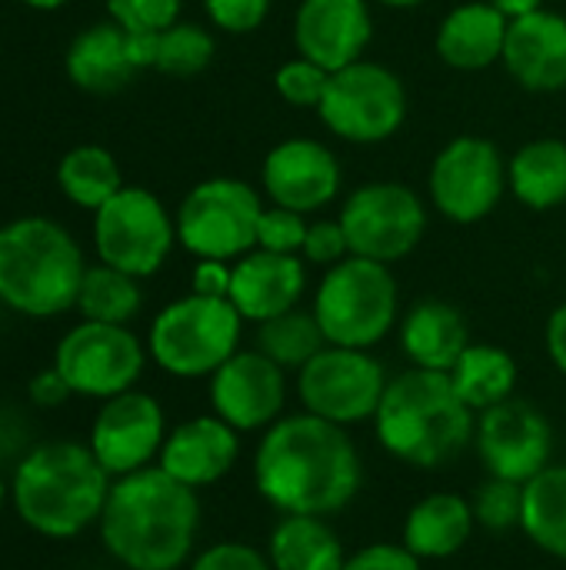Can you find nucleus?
Here are the masks:
<instances>
[{
	"instance_id": "obj_1",
	"label": "nucleus",
	"mask_w": 566,
	"mask_h": 570,
	"mask_svg": "<svg viewBox=\"0 0 566 570\" xmlns=\"http://www.w3.org/2000/svg\"><path fill=\"white\" fill-rule=\"evenodd\" d=\"M364 484L360 451L347 428L307 411L270 424L254 451V488L277 514L334 518L354 504Z\"/></svg>"
},
{
	"instance_id": "obj_2",
	"label": "nucleus",
	"mask_w": 566,
	"mask_h": 570,
	"mask_svg": "<svg viewBox=\"0 0 566 570\" xmlns=\"http://www.w3.org/2000/svg\"><path fill=\"white\" fill-rule=\"evenodd\" d=\"M200 518V494L153 464L110 484L97 531L123 570H180L197 554Z\"/></svg>"
},
{
	"instance_id": "obj_3",
	"label": "nucleus",
	"mask_w": 566,
	"mask_h": 570,
	"mask_svg": "<svg viewBox=\"0 0 566 570\" xmlns=\"http://www.w3.org/2000/svg\"><path fill=\"white\" fill-rule=\"evenodd\" d=\"M113 478L83 441L33 444L13 468L10 504L23 528L50 541H70L97 528Z\"/></svg>"
},
{
	"instance_id": "obj_4",
	"label": "nucleus",
	"mask_w": 566,
	"mask_h": 570,
	"mask_svg": "<svg viewBox=\"0 0 566 570\" xmlns=\"http://www.w3.org/2000/svg\"><path fill=\"white\" fill-rule=\"evenodd\" d=\"M380 448L417 471H437L474 444L477 414L460 401L450 374L410 367L390 377L374 414Z\"/></svg>"
},
{
	"instance_id": "obj_5",
	"label": "nucleus",
	"mask_w": 566,
	"mask_h": 570,
	"mask_svg": "<svg viewBox=\"0 0 566 570\" xmlns=\"http://www.w3.org/2000/svg\"><path fill=\"white\" fill-rule=\"evenodd\" d=\"M87 261L67 227L17 217L0 227V304L20 317H60L77 307Z\"/></svg>"
},
{
	"instance_id": "obj_6",
	"label": "nucleus",
	"mask_w": 566,
	"mask_h": 570,
	"mask_svg": "<svg viewBox=\"0 0 566 570\" xmlns=\"http://www.w3.org/2000/svg\"><path fill=\"white\" fill-rule=\"evenodd\" d=\"M314 317L324 327L327 344L370 351L400 321V291L390 264L347 257L327 267L317 294Z\"/></svg>"
},
{
	"instance_id": "obj_7",
	"label": "nucleus",
	"mask_w": 566,
	"mask_h": 570,
	"mask_svg": "<svg viewBox=\"0 0 566 570\" xmlns=\"http://www.w3.org/2000/svg\"><path fill=\"white\" fill-rule=\"evenodd\" d=\"M244 317L227 297L187 294L167 304L147 334L150 361L180 381L210 377L240 351Z\"/></svg>"
},
{
	"instance_id": "obj_8",
	"label": "nucleus",
	"mask_w": 566,
	"mask_h": 570,
	"mask_svg": "<svg viewBox=\"0 0 566 570\" xmlns=\"http://www.w3.org/2000/svg\"><path fill=\"white\" fill-rule=\"evenodd\" d=\"M260 194L237 177H210L190 187L177 207V244L197 261H240L257 247Z\"/></svg>"
},
{
	"instance_id": "obj_9",
	"label": "nucleus",
	"mask_w": 566,
	"mask_h": 570,
	"mask_svg": "<svg viewBox=\"0 0 566 570\" xmlns=\"http://www.w3.org/2000/svg\"><path fill=\"white\" fill-rule=\"evenodd\" d=\"M147 357V344L127 324L80 321L57 341L53 367L73 397L110 401L137 387Z\"/></svg>"
},
{
	"instance_id": "obj_10",
	"label": "nucleus",
	"mask_w": 566,
	"mask_h": 570,
	"mask_svg": "<svg viewBox=\"0 0 566 570\" xmlns=\"http://www.w3.org/2000/svg\"><path fill=\"white\" fill-rule=\"evenodd\" d=\"M177 244V220L147 187H123L93 214L97 261L133 277L157 274Z\"/></svg>"
},
{
	"instance_id": "obj_11",
	"label": "nucleus",
	"mask_w": 566,
	"mask_h": 570,
	"mask_svg": "<svg viewBox=\"0 0 566 570\" xmlns=\"http://www.w3.org/2000/svg\"><path fill=\"white\" fill-rule=\"evenodd\" d=\"M390 377L370 351L327 344L304 371H297L300 407L337 428L374 421Z\"/></svg>"
},
{
	"instance_id": "obj_12",
	"label": "nucleus",
	"mask_w": 566,
	"mask_h": 570,
	"mask_svg": "<svg viewBox=\"0 0 566 570\" xmlns=\"http://www.w3.org/2000/svg\"><path fill=\"white\" fill-rule=\"evenodd\" d=\"M324 127L350 144L390 140L407 117V90L394 70L374 60H357L330 73L317 107Z\"/></svg>"
},
{
	"instance_id": "obj_13",
	"label": "nucleus",
	"mask_w": 566,
	"mask_h": 570,
	"mask_svg": "<svg viewBox=\"0 0 566 570\" xmlns=\"http://www.w3.org/2000/svg\"><path fill=\"white\" fill-rule=\"evenodd\" d=\"M340 224L354 257L397 264L407 254H414L417 244L424 240L427 207L410 187L380 180V184H364L347 197L340 210Z\"/></svg>"
},
{
	"instance_id": "obj_14",
	"label": "nucleus",
	"mask_w": 566,
	"mask_h": 570,
	"mask_svg": "<svg viewBox=\"0 0 566 570\" xmlns=\"http://www.w3.org/2000/svg\"><path fill=\"white\" fill-rule=\"evenodd\" d=\"M510 177L494 140L457 137L430 164V200L454 224L484 220L504 197Z\"/></svg>"
},
{
	"instance_id": "obj_15",
	"label": "nucleus",
	"mask_w": 566,
	"mask_h": 570,
	"mask_svg": "<svg viewBox=\"0 0 566 570\" xmlns=\"http://www.w3.org/2000/svg\"><path fill=\"white\" fill-rule=\"evenodd\" d=\"M167 414L160 401L147 391H123L110 401H100V411L90 424V451L100 468L117 481L153 468L167 441Z\"/></svg>"
},
{
	"instance_id": "obj_16",
	"label": "nucleus",
	"mask_w": 566,
	"mask_h": 570,
	"mask_svg": "<svg viewBox=\"0 0 566 570\" xmlns=\"http://www.w3.org/2000/svg\"><path fill=\"white\" fill-rule=\"evenodd\" d=\"M474 448L487 478L527 484L554 464V428L530 401L510 397L477 414Z\"/></svg>"
},
{
	"instance_id": "obj_17",
	"label": "nucleus",
	"mask_w": 566,
	"mask_h": 570,
	"mask_svg": "<svg viewBox=\"0 0 566 570\" xmlns=\"http://www.w3.org/2000/svg\"><path fill=\"white\" fill-rule=\"evenodd\" d=\"M210 414L227 421L240 434H264L284 417L287 407V371L277 367L257 347L237 351L207 377Z\"/></svg>"
},
{
	"instance_id": "obj_18",
	"label": "nucleus",
	"mask_w": 566,
	"mask_h": 570,
	"mask_svg": "<svg viewBox=\"0 0 566 570\" xmlns=\"http://www.w3.org/2000/svg\"><path fill=\"white\" fill-rule=\"evenodd\" d=\"M260 184L277 207L310 214L337 197L340 164L320 140L294 137L264 157Z\"/></svg>"
},
{
	"instance_id": "obj_19",
	"label": "nucleus",
	"mask_w": 566,
	"mask_h": 570,
	"mask_svg": "<svg viewBox=\"0 0 566 570\" xmlns=\"http://www.w3.org/2000/svg\"><path fill=\"white\" fill-rule=\"evenodd\" d=\"M374 37L367 0H304L294 20L297 53L337 73L357 60Z\"/></svg>"
},
{
	"instance_id": "obj_20",
	"label": "nucleus",
	"mask_w": 566,
	"mask_h": 570,
	"mask_svg": "<svg viewBox=\"0 0 566 570\" xmlns=\"http://www.w3.org/2000/svg\"><path fill=\"white\" fill-rule=\"evenodd\" d=\"M240 461V431H234L217 414L190 417L170 428L157 468H163L173 481L203 491L220 484Z\"/></svg>"
},
{
	"instance_id": "obj_21",
	"label": "nucleus",
	"mask_w": 566,
	"mask_h": 570,
	"mask_svg": "<svg viewBox=\"0 0 566 570\" xmlns=\"http://www.w3.org/2000/svg\"><path fill=\"white\" fill-rule=\"evenodd\" d=\"M307 291V267L297 254H274L254 247L240 261H234L230 304L250 324H264L277 314L300 307Z\"/></svg>"
},
{
	"instance_id": "obj_22",
	"label": "nucleus",
	"mask_w": 566,
	"mask_h": 570,
	"mask_svg": "<svg viewBox=\"0 0 566 570\" xmlns=\"http://www.w3.org/2000/svg\"><path fill=\"white\" fill-rule=\"evenodd\" d=\"M510 77L534 94H554L566 87V17L554 10H534L510 20L500 57Z\"/></svg>"
},
{
	"instance_id": "obj_23",
	"label": "nucleus",
	"mask_w": 566,
	"mask_h": 570,
	"mask_svg": "<svg viewBox=\"0 0 566 570\" xmlns=\"http://www.w3.org/2000/svg\"><path fill=\"white\" fill-rule=\"evenodd\" d=\"M63 67L70 83L87 94H117L140 70L130 53V33L113 20L83 27L70 40Z\"/></svg>"
},
{
	"instance_id": "obj_24",
	"label": "nucleus",
	"mask_w": 566,
	"mask_h": 570,
	"mask_svg": "<svg viewBox=\"0 0 566 570\" xmlns=\"http://www.w3.org/2000/svg\"><path fill=\"white\" fill-rule=\"evenodd\" d=\"M470 344L474 341L464 314L447 301H417L400 321V351L407 354L410 367L450 374Z\"/></svg>"
},
{
	"instance_id": "obj_25",
	"label": "nucleus",
	"mask_w": 566,
	"mask_h": 570,
	"mask_svg": "<svg viewBox=\"0 0 566 570\" xmlns=\"http://www.w3.org/2000/svg\"><path fill=\"white\" fill-rule=\"evenodd\" d=\"M474 531L477 521L470 511V498L454 491H437L420 498L407 511L400 544L420 561H447L467 548Z\"/></svg>"
},
{
	"instance_id": "obj_26",
	"label": "nucleus",
	"mask_w": 566,
	"mask_h": 570,
	"mask_svg": "<svg viewBox=\"0 0 566 570\" xmlns=\"http://www.w3.org/2000/svg\"><path fill=\"white\" fill-rule=\"evenodd\" d=\"M510 20L487 0L454 7L437 30V53L454 70H484L504 57Z\"/></svg>"
},
{
	"instance_id": "obj_27",
	"label": "nucleus",
	"mask_w": 566,
	"mask_h": 570,
	"mask_svg": "<svg viewBox=\"0 0 566 570\" xmlns=\"http://www.w3.org/2000/svg\"><path fill=\"white\" fill-rule=\"evenodd\" d=\"M267 558L274 570H344L347 548L327 518L280 514L267 538Z\"/></svg>"
},
{
	"instance_id": "obj_28",
	"label": "nucleus",
	"mask_w": 566,
	"mask_h": 570,
	"mask_svg": "<svg viewBox=\"0 0 566 570\" xmlns=\"http://www.w3.org/2000/svg\"><path fill=\"white\" fill-rule=\"evenodd\" d=\"M450 384L474 414H484L514 397L517 361L497 344H470L450 367Z\"/></svg>"
},
{
	"instance_id": "obj_29",
	"label": "nucleus",
	"mask_w": 566,
	"mask_h": 570,
	"mask_svg": "<svg viewBox=\"0 0 566 570\" xmlns=\"http://www.w3.org/2000/svg\"><path fill=\"white\" fill-rule=\"evenodd\" d=\"M514 197L530 210H554L566 200V144L540 137L524 144L507 164Z\"/></svg>"
},
{
	"instance_id": "obj_30",
	"label": "nucleus",
	"mask_w": 566,
	"mask_h": 570,
	"mask_svg": "<svg viewBox=\"0 0 566 570\" xmlns=\"http://www.w3.org/2000/svg\"><path fill=\"white\" fill-rule=\"evenodd\" d=\"M520 531L537 551L566 561V464H550L524 484Z\"/></svg>"
},
{
	"instance_id": "obj_31",
	"label": "nucleus",
	"mask_w": 566,
	"mask_h": 570,
	"mask_svg": "<svg viewBox=\"0 0 566 570\" xmlns=\"http://www.w3.org/2000/svg\"><path fill=\"white\" fill-rule=\"evenodd\" d=\"M57 187H60V194L70 204L97 214L127 184H123L117 157L107 147L80 144V147H73V150H67L60 157V164H57Z\"/></svg>"
},
{
	"instance_id": "obj_32",
	"label": "nucleus",
	"mask_w": 566,
	"mask_h": 570,
	"mask_svg": "<svg viewBox=\"0 0 566 570\" xmlns=\"http://www.w3.org/2000/svg\"><path fill=\"white\" fill-rule=\"evenodd\" d=\"M143 294H140V277L123 274L110 264H87L80 291H77V307L83 321H100V324H127L140 314Z\"/></svg>"
},
{
	"instance_id": "obj_33",
	"label": "nucleus",
	"mask_w": 566,
	"mask_h": 570,
	"mask_svg": "<svg viewBox=\"0 0 566 570\" xmlns=\"http://www.w3.org/2000/svg\"><path fill=\"white\" fill-rule=\"evenodd\" d=\"M327 347L324 327L314 317V311H287L264 324H257V351L267 354L284 371H304L320 351Z\"/></svg>"
},
{
	"instance_id": "obj_34",
	"label": "nucleus",
	"mask_w": 566,
	"mask_h": 570,
	"mask_svg": "<svg viewBox=\"0 0 566 570\" xmlns=\"http://www.w3.org/2000/svg\"><path fill=\"white\" fill-rule=\"evenodd\" d=\"M214 60V37L200 23H170L167 30H157V53L153 70L170 77H197Z\"/></svg>"
},
{
	"instance_id": "obj_35",
	"label": "nucleus",
	"mask_w": 566,
	"mask_h": 570,
	"mask_svg": "<svg viewBox=\"0 0 566 570\" xmlns=\"http://www.w3.org/2000/svg\"><path fill=\"white\" fill-rule=\"evenodd\" d=\"M470 511H474L477 528H484L490 534L520 531V518H524V484L500 481V478H487L470 494Z\"/></svg>"
},
{
	"instance_id": "obj_36",
	"label": "nucleus",
	"mask_w": 566,
	"mask_h": 570,
	"mask_svg": "<svg viewBox=\"0 0 566 570\" xmlns=\"http://www.w3.org/2000/svg\"><path fill=\"white\" fill-rule=\"evenodd\" d=\"M327 83H330V70H324L320 63H314L307 57H294V60L280 63V70L274 73V87L290 107L317 110L327 94Z\"/></svg>"
},
{
	"instance_id": "obj_37",
	"label": "nucleus",
	"mask_w": 566,
	"mask_h": 570,
	"mask_svg": "<svg viewBox=\"0 0 566 570\" xmlns=\"http://www.w3.org/2000/svg\"><path fill=\"white\" fill-rule=\"evenodd\" d=\"M183 0H107L110 20L130 33H153L177 23Z\"/></svg>"
},
{
	"instance_id": "obj_38",
	"label": "nucleus",
	"mask_w": 566,
	"mask_h": 570,
	"mask_svg": "<svg viewBox=\"0 0 566 570\" xmlns=\"http://www.w3.org/2000/svg\"><path fill=\"white\" fill-rule=\"evenodd\" d=\"M307 220L304 214L297 210H287V207H267L264 217H260V227H257V247L260 250H274V254H297L304 250V240H307Z\"/></svg>"
},
{
	"instance_id": "obj_39",
	"label": "nucleus",
	"mask_w": 566,
	"mask_h": 570,
	"mask_svg": "<svg viewBox=\"0 0 566 570\" xmlns=\"http://www.w3.org/2000/svg\"><path fill=\"white\" fill-rule=\"evenodd\" d=\"M187 570H274L267 551L244 541H217L190 558Z\"/></svg>"
},
{
	"instance_id": "obj_40",
	"label": "nucleus",
	"mask_w": 566,
	"mask_h": 570,
	"mask_svg": "<svg viewBox=\"0 0 566 570\" xmlns=\"http://www.w3.org/2000/svg\"><path fill=\"white\" fill-rule=\"evenodd\" d=\"M203 10L224 33H254L270 13V0H203Z\"/></svg>"
},
{
	"instance_id": "obj_41",
	"label": "nucleus",
	"mask_w": 566,
	"mask_h": 570,
	"mask_svg": "<svg viewBox=\"0 0 566 570\" xmlns=\"http://www.w3.org/2000/svg\"><path fill=\"white\" fill-rule=\"evenodd\" d=\"M300 257L310 261V264H320V267H334V264L347 261L350 257V244H347L340 217L337 220H314L307 227V240H304Z\"/></svg>"
},
{
	"instance_id": "obj_42",
	"label": "nucleus",
	"mask_w": 566,
	"mask_h": 570,
	"mask_svg": "<svg viewBox=\"0 0 566 570\" xmlns=\"http://www.w3.org/2000/svg\"><path fill=\"white\" fill-rule=\"evenodd\" d=\"M344 570H424V561L414 558L404 544L380 541V544H367L347 554Z\"/></svg>"
},
{
	"instance_id": "obj_43",
	"label": "nucleus",
	"mask_w": 566,
	"mask_h": 570,
	"mask_svg": "<svg viewBox=\"0 0 566 570\" xmlns=\"http://www.w3.org/2000/svg\"><path fill=\"white\" fill-rule=\"evenodd\" d=\"M234 264L230 261H197L190 277V294L200 297H230Z\"/></svg>"
},
{
	"instance_id": "obj_44",
	"label": "nucleus",
	"mask_w": 566,
	"mask_h": 570,
	"mask_svg": "<svg viewBox=\"0 0 566 570\" xmlns=\"http://www.w3.org/2000/svg\"><path fill=\"white\" fill-rule=\"evenodd\" d=\"M27 394H30L33 407H43V411H53V407H60V404H67L73 397V391L67 387V381L60 377V371L53 364L30 377Z\"/></svg>"
},
{
	"instance_id": "obj_45",
	"label": "nucleus",
	"mask_w": 566,
	"mask_h": 570,
	"mask_svg": "<svg viewBox=\"0 0 566 570\" xmlns=\"http://www.w3.org/2000/svg\"><path fill=\"white\" fill-rule=\"evenodd\" d=\"M544 341H547V357H550V364L566 377V301L550 314Z\"/></svg>"
},
{
	"instance_id": "obj_46",
	"label": "nucleus",
	"mask_w": 566,
	"mask_h": 570,
	"mask_svg": "<svg viewBox=\"0 0 566 570\" xmlns=\"http://www.w3.org/2000/svg\"><path fill=\"white\" fill-rule=\"evenodd\" d=\"M487 3H494L507 20L527 17V13H534V10H540V7H544V0H487Z\"/></svg>"
},
{
	"instance_id": "obj_47",
	"label": "nucleus",
	"mask_w": 566,
	"mask_h": 570,
	"mask_svg": "<svg viewBox=\"0 0 566 570\" xmlns=\"http://www.w3.org/2000/svg\"><path fill=\"white\" fill-rule=\"evenodd\" d=\"M20 3H27V7H33V10H60L67 0H20Z\"/></svg>"
},
{
	"instance_id": "obj_48",
	"label": "nucleus",
	"mask_w": 566,
	"mask_h": 570,
	"mask_svg": "<svg viewBox=\"0 0 566 570\" xmlns=\"http://www.w3.org/2000/svg\"><path fill=\"white\" fill-rule=\"evenodd\" d=\"M380 7H394V10H410V7H420L424 0H377Z\"/></svg>"
},
{
	"instance_id": "obj_49",
	"label": "nucleus",
	"mask_w": 566,
	"mask_h": 570,
	"mask_svg": "<svg viewBox=\"0 0 566 570\" xmlns=\"http://www.w3.org/2000/svg\"><path fill=\"white\" fill-rule=\"evenodd\" d=\"M7 501H10V481L0 474V511H3V504H7Z\"/></svg>"
}]
</instances>
